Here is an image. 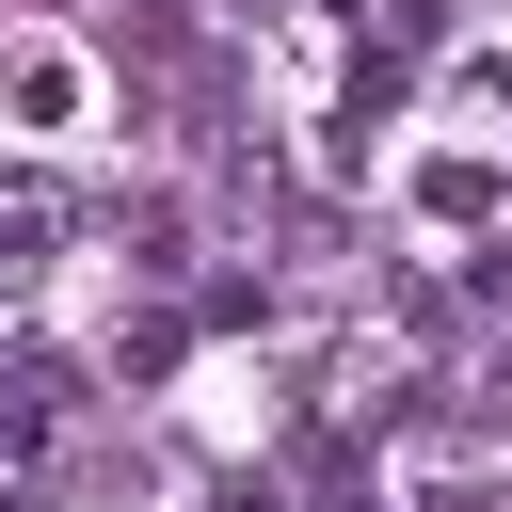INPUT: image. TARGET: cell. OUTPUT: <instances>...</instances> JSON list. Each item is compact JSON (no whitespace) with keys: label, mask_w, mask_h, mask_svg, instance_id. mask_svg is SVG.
I'll list each match as a JSON object with an SVG mask.
<instances>
[{"label":"cell","mask_w":512,"mask_h":512,"mask_svg":"<svg viewBox=\"0 0 512 512\" xmlns=\"http://www.w3.org/2000/svg\"><path fill=\"white\" fill-rule=\"evenodd\" d=\"M48 240H64V192H48V176H0V288H32Z\"/></svg>","instance_id":"cell-1"}]
</instances>
